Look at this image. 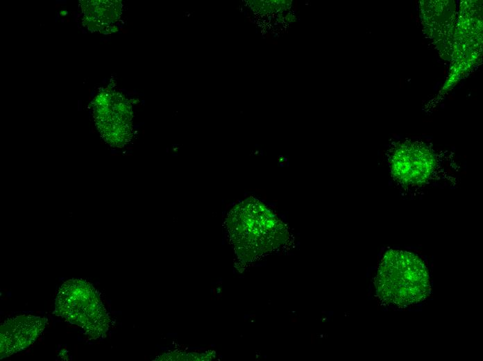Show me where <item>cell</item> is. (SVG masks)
<instances>
[{
    "instance_id": "cell-3",
    "label": "cell",
    "mask_w": 483,
    "mask_h": 361,
    "mask_svg": "<svg viewBox=\"0 0 483 361\" xmlns=\"http://www.w3.org/2000/svg\"><path fill=\"white\" fill-rule=\"evenodd\" d=\"M435 161L432 153L425 146L407 145L399 148L391 159L393 176L406 185L421 184L432 174Z\"/></svg>"
},
{
    "instance_id": "cell-4",
    "label": "cell",
    "mask_w": 483,
    "mask_h": 361,
    "mask_svg": "<svg viewBox=\"0 0 483 361\" xmlns=\"http://www.w3.org/2000/svg\"><path fill=\"white\" fill-rule=\"evenodd\" d=\"M46 323V319L31 314L8 319L0 327V358L28 347L41 335Z\"/></svg>"
},
{
    "instance_id": "cell-1",
    "label": "cell",
    "mask_w": 483,
    "mask_h": 361,
    "mask_svg": "<svg viewBox=\"0 0 483 361\" xmlns=\"http://www.w3.org/2000/svg\"><path fill=\"white\" fill-rule=\"evenodd\" d=\"M375 286L382 301L400 307L421 302L431 292L424 261L416 254L400 250H389L384 254Z\"/></svg>"
},
{
    "instance_id": "cell-2",
    "label": "cell",
    "mask_w": 483,
    "mask_h": 361,
    "mask_svg": "<svg viewBox=\"0 0 483 361\" xmlns=\"http://www.w3.org/2000/svg\"><path fill=\"white\" fill-rule=\"evenodd\" d=\"M54 314L80 327L90 338L107 333L110 319L98 291L83 279H70L59 288Z\"/></svg>"
}]
</instances>
